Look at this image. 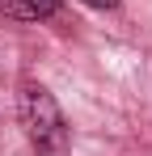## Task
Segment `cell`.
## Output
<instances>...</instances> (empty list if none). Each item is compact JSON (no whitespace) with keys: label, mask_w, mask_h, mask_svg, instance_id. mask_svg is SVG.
<instances>
[{"label":"cell","mask_w":152,"mask_h":156,"mask_svg":"<svg viewBox=\"0 0 152 156\" xmlns=\"http://www.w3.org/2000/svg\"><path fill=\"white\" fill-rule=\"evenodd\" d=\"M17 118H21L25 139L34 144L38 156H68V122H63V110L55 105V97L38 80H21V89H17Z\"/></svg>","instance_id":"obj_1"},{"label":"cell","mask_w":152,"mask_h":156,"mask_svg":"<svg viewBox=\"0 0 152 156\" xmlns=\"http://www.w3.org/2000/svg\"><path fill=\"white\" fill-rule=\"evenodd\" d=\"M59 0H0V13L13 17V21H42V17H55Z\"/></svg>","instance_id":"obj_2"},{"label":"cell","mask_w":152,"mask_h":156,"mask_svg":"<svg viewBox=\"0 0 152 156\" xmlns=\"http://www.w3.org/2000/svg\"><path fill=\"white\" fill-rule=\"evenodd\" d=\"M80 4H89V9H118V0H80Z\"/></svg>","instance_id":"obj_3"}]
</instances>
